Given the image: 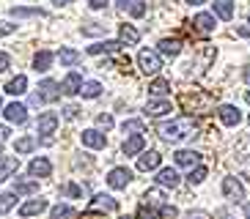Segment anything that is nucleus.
Returning <instances> with one entry per match:
<instances>
[{
    "instance_id": "a211bd4d",
    "label": "nucleus",
    "mask_w": 250,
    "mask_h": 219,
    "mask_svg": "<svg viewBox=\"0 0 250 219\" xmlns=\"http://www.w3.org/2000/svg\"><path fill=\"white\" fill-rule=\"evenodd\" d=\"M160 162H162V156L157 151H148V153H143L138 159V170H143V173H148V170H157L160 167Z\"/></svg>"
},
{
    "instance_id": "7ed1b4c3",
    "label": "nucleus",
    "mask_w": 250,
    "mask_h": 219,
    "mask_svg": "<svg viewBox=\"0 0 250 219\" xmlns=\"http://www.w3.org/2000/svg\"><path fill=\"white\" fill-rule=\"evenodd\" d=\"M58 96H61L58 93V82H55V80H44L42 85H39V93L30 96V104L39 107V104H44V102H55Z\"/></svg>"
},
{
    "instance_id": "c756f323",
    "label": "nucleus",
    "mask_w": 250,
    "mask_h": 219,
    "mask_svg": "<svg viewBox=\"0 0 250 219\" xmlns=\"http://www.w3.org/2000/svg\"><path fill=\"white\" fill-rule=\"evenodd\" d=\"M148 91H151V96H168V91H170V82L168 80H154L151 85H148Z\"/></svg>"
},
{
    "instance_id": "0e129e2a",
    "label": "nucleus",
    "mask_w": 250,
    "mask_h": 219,
    "mask_svg": "<svg viewBox=\"0 0 250 219\" xmlns=\"http://www.w3.org/2000/svg\"><path fill=\"white\" fill-rule=\"evenodd\" d=\"M124 219H126V217H124Z\"/></svg>"
},
{
    "instance_id": "72a5a7b5",
    "label": "nucleus",
    "mask_w": 250,
    "mask_h": 219,
    "mask_svg": "<svg viewBox=\"0 0 250 219\" xmlns=\"http://www.w3.org/2000/svg\"><path fill=\"white\" fill-rule=\"evenodd\" d=\"M11 17H47L42 8H11Z\"/></svg>"
},
{
    "instance_id": "c9c22d12",
    "label": "nucleus",
    "mask_w": 250,
    "mask_h": 219,
    "mask_svg": "<svg viewBox=\"0 0 250 219\" xmlns=\"http://www.w3.org/2000/svg\"><path fill=\"white\" fill-rule=\"evenodd\" d=\"M14 208V192H6V195H0V214H8Z\"/></svg>"
},
{
    "instance_id": "58836bf2",
    "label": "nucleus",
    "mask_w": 250,
    "mask_h": 219,
    "mask_svg": "<svg viewBox=\"0 0 250 219\" xmlns=\"http://www.w3.org/2000/svg\"><path fill=\"white\" fill-rule=\"evenodd\" d=\"M204 178H206V167H201V164L195 170H190V175H187V181L190 183H201Z\"/></svg>"
},
{
    "instance_id": "c85d7f7f",
    "label": "nucleus",
    "mask_w": 250,
    "mask_h": 219,
    "mask_svg": "<svg viewBox=\"0 0 250 219\" xmlns=\"http://www.w3.org/2000/svg\"><path fill=\"white\" fill-rule=\"evenodd\" d=\"M58 58H61V63H63V66H77V63H80V52L63 47V50L58 52Z\"/></svg>"
},
{
    "instance_id": "f8f14e48",
    "label": "nucleus",
    "mask_w": 250,
    "mask_h": 219,
    "mask_svg": "<svg viewBox=\"0 0 250 219\" xmlns=\"http://www.w3.org/2000/svg\"><path fill=\"white\" fill-rule=\"evenodd\" d=\"M47 211V200H28L25 205H20V217L28 219V217H39V214H44Z\"/></svg>"
},
{
    "instance_id": "9b49d317",
    "label": "nucleus",
    "mask_w": 250,
    "mask_h": 219,
    "mask_svg": "<svg viewBox=\"0 0 250 219\" xmlns=\"http://www.w3.org/2000/svg\"><path fill=\"white\" fill-rule=\"evenodd\" d=\"M88 211H104V214H110V211H118V203L113 200V197H107V195H96L94 200H91Z\"/></svg>"
},
{
    "instance_id": "dca6fc26",
    "label": "nucleus",
    "mask_w": 250,
    "mask_h": 219,
    "mask_svg": "<svg viewBox=\"0 0 250 219\" xmlns=\"http://www.w3.org/2000/svg\"><path fill=\"white\" fill-rule=\"evenodd\" d=\"M20 170V159L17 156H0V181H6Z\"/></svg>"
},
{
    "instance_id": "412c9836",
    "label": "nucleus",
    "mask_w": 250,
    "mask_h": 219,
    "mask_svg": "<svg viewBox=\"0 0 250 219\" xmlns=\"http://www.w3.org/2000/svg\"><path fill=\"white\" fill-rule=\"evenodd\" d=\"M160 52L162 55H168V58H176L179 52H182V41H179V38H162Z\"/></svg>"
},
{
    "instance_id": "5701e85b",
    "label": "nucleus",
    "mask_w": 250,
    "mask_h": 219,
    "mask_svg": "<svg viewBox=\"0 0 250 219\" xmlns=\"http://www.w3.org/2000/svg\"><path fill=\"white\" fill-rule=\"evenodd\" d=\"M118 41L121 44H138L140 33L132 28V25H121V28H118Z\"/></svg>"
},
{
    "instance_id": "13d9d810",
    "label": "nucleus",
    "mask_w": 250,
    "mask_h": 219,
    "mask_svg": "<svg viewBox=\"0 0 250 219\" xmlns=\"http://www.w3.org/2000/svg\"><path fill=\"white\" fill-rule=\"evenodd\" d=\"M187 3H190V6H201V3H204V0H187Z\"/></svg>"
},
{
    "instance_id": "ea45409f",
    "label": "nucleus",
    "mask_w": 250,
    "mask_h": 219,
    "mask_svg": "<svg viewBox=\"0 0 250 219\" xmlns=\"http://www.w3.org/2000/svg\"><path fill=\"white\" fill-rule=\"evenodd\" d=\"M160 217H162V219H176V217H179V211L173 208V205H168V203H165V205L160 208Z\"/></svg>"
},
{
    "instance_id": "aec40b11",
    "label": "nucleus",
    "mask_w": 250,
    "mask_h": 219,
    "mask_svg": "<svg viewBox=\"0 0 250 219\" xmlns=\"http://www.w3.org/2000/svg\"><path fill=\"white\" fill-rule=\"evenodd\" d=\"M83 146H88V148H104V146H107V140H104V134H99L96 129H88V131H83Z\"/></svg>"
},
{
    "instance_id": "8fccbe9b",
    "label": "nucleus",
    "mask_w": 250,
    "mask_h": 219,
    "mask_svg": "<svg viewBox=\"0 0 250 219\" xmlns=\"http://www.w3.org/2000/svg\"><path fill=\"white\" fill-rule=\"evenodd\" d=\"M116 63L121 66V69H129V55H118V58H116Z\"/></svg>"
},
{
    "instance_id": "bb28decb",
    "label": "nucleus",
    "mask_w": 250,
    "mask_h": 219,
    "mask_svg": "<svg viewBox=\"0 0 250 219\" xmlns=\"http://www.w3.org/2000/svg\"><path fill=\"white\" fill-rule=\"evenodd\" d=\"M143 151V134H132L129 140H124V153L126 156H135V153Z\"/></svg>"
},
{
    "instance_id": "052dcab7",
    "label": "nucleus",
    "mask_w": 250,
    "mask_h": 219,
    "mask_svg": "<svg viewBox=\"0 0 250 219\" xmlns=\"http://www.w3.org/2000/svg\"><path fill=\"white\" fill-rule=\"evenodd\" d=\"M83 219H96V217H94V214H85V217H83Z\"/></svg>"
},
{
    "instance_id": "a878e982",
    "label": "nucleus",
    "mask_w": 250,
    "mask_h": 219,
    "mask_svg": "<svg viewBox=\"0 0 250 219\" xmlns=\"http://www.w3.org/2000/svg\"><path fill=\"white\" fill-rule=\"evenodd\" d=\"M192 25H195L201 33H212V30H214V17L212 14H195Z\"/></svg>"
},
{
    "instance_id": "b1692460",
    "label": "nucleus",
    "mask_w": 250,
    "mask_h": 219,
    "mask_svg": "<svg viewBox=\"0 0 250 219\" xmlns=\"http://www.w3.org/2000/svg\"><path fill=\"white\" fill-rule=\"evenodd\" d=\"M214 14L220 17V19H231L234 17V3L231 0H214Z\"/></svg>"
},
{
    "instance_id": "864d4df0",
    "label": "nucleus",
    "mask_w": 250,
    "mask_h": 219,
    "mask_svg": "<svg viewBox=\"0 0 250 219\" xmlns=\"http://www.w3.org/2000/svg\"><path fill=\"white\" fill-rule=\"evenodd\" d=\"M236 36H250V22L242 25V28H236Z\"/></svg>"
},
{
    "instance_id": "f257e3e1",
    "label": "nucleus",
    "mask_w": 250,
    "mask_h": 219,
    "mask_svg": "<svg viewBox=\"0 0 250 219\" xmlns=\"http://www.w3.org/2000/svg\"><path fill=\"white\" fill-rule=\"evenodd\" d=\"M192 131H195V121H192V115H187V118H176V121H170V124H162L160 137L168 140V143H179V140L190 137Z\"/></svg>"
},
{
    "instance_id": "f704fd0d",
    "label": "nucleus",
    "mask_w": 250,
    "mask_h": 219,
    "mask_svg": "<svg viewBox=\"0 0 250 219\" xmlns=\"http://www.w3.org/2000/svg\"><path fill=\"white\" fill-rule=\"evenodd\" d=\"M121 129H124V134H143V121H124Z\"/></svg>"
},
{
    "instance_id": "0eeeda50",
    "label": "nucleus",
    "mask_w": 250,
    "mask_h": 219,
    "mask_svg": "<svg viewBox=\"0 0 250 219\" xmlns=\"http://www.w3.org/2000/svg\"><path fill=\"white\" fill-rule=\"evenodd\" d=\"M3 115H6L11 124L22 126L25 121H28V107H25V104H20V102H11L8 107H3Z\"/></svg>"
},
{
    "instance_id": "2f4dec72",
    "label": "nucleus",
    "mask_w": 250,
    "mask_h": 219,
    "mask_svg": "<svg viewBox=\"0 0 250 219\" xmlns=\"http://www.w3.org/2000/svg\"><path fill=\"white\" fill-rule=\"evenodd\" d=\"M14 148H17V153H30L33 148H36V140L33 137H20Z\"/></svg>"
},
{
    "instance_id": "ddd939ff",
    "label": "nucleus",
    "mask_w": 250,
    "mask_h": 219,
    "mask_svg": "<svg viewBox=\"0 0 250 219\" xmlns=\"http://www.w3.org/2000/svg\"><path fill=\"white\" fill-rule=\"evenodd\" d=\"M124 44L121 41H96L88 47V55H116Z\"/></svg>"
},
{
    "instance_id": "603ef678",
    "label": "nucleus",
    "mask_w": 250,
    "mask_h": 219,
    "mask_svg": "<svg viewBox=\"0 0 250 219\" xmlns=\"http://www.w3.org/2000/svg\"><path fill=\"white\" fill-rule=\"evenodd\" d=\"M184 219H209V214H204V211H192V214H187Z\"/></svg>"
},
{
    "instance_id": "e433bc0d",
    "label": "nucleus",
    "mask_w": 250,
    "mask_h": 219,
    "mask_svg": "<svg viewBox=\"0 0 250 219\" xmlns=\"http://www.w3.org/2000/svg\"><path fill=\"white\" fill-rule=\"evenodd\" d=\"M146 205H165V197H162V192H157V189H151V192H146Z\"/></svg>"
},
{
    "instance_id": "cd10ccee",
    "label": "nucleus",
    "mask_w": 250,
    "mask_h": 219,
    "mask_svg": "<svg viewBox=\"0 0 250 219\" xmlns=\"http://www.w3.org/2000/svg\"><path fill=\"white\" fill-rule=\"evenodd\" d=\"M39 181H14V195H36Z\"/></svg>"
},
{
    "instance_id": "de8ad7c7",
    "label": "nucleus",
    "mask_w": 250,
    "mask_h": 219,
    "mask_svg": "<svg viewBox=\"0 0 250 219\" xmlns=\"http://www.w3.org/2000/svg\"><path fill=\"white\" fill-rule=\"evenodd\" d=\"M63 115H66V118H77V115H80V107H74V104H69V107L63 110Z\"/></svg>"
},
{
    "instance_id": "37998d69",
    "label": "nucleus",
    "mask_w": 250,
    "mask_h": 219,
    "mask_svg": "<svg viewBox=\"0 0 250 219\" xmlns=\"http://www.w3.org/2000/svg\"><path fill=\"white\" fill-rule=\"evenodd\" d=\"M96 124L107 131V129H113V118H110V115H99V118H96Z\"/></svg>"
},
{
    "instance_id": "f3484780",
    "label": "nucleus",
    "mask_w": 250,
    "mask_h": 219,
    "mask_svg": "<svg viewBox=\"0 0 250 219\" xmlns=\"http://www.w3.org/2000/svg\"><path fill=\"white\" fill-rule=\"evenodd\" d=\"M61 118L55 112H44V115L39 118V134H52V131L58 129Z\"/></svg>"
},
{
    "instance_id": "4c0bfd02",
    "label": "nucleus",
    "mask_w": 250,
    "mask_h": 219,
    "mask_svg": "<svg viewBox=\"0 0 250 219\" xmlns=\"http://www.w3.org/2000/svg\"><path fill=\"white\" fill-rule=\"evenodd\" d=\"M138 219H162V217L154 211V208H151V205H146V203H143V205L138 208Z\"/></svg>"
},
{
    "instance_id": "c03bdc74",
    "label": "nucleus",
    "mask_w": 250,
    "mask_h": 219,
    "mask_svg": "<svg viewBox=\"0 0 250 219\" xmlns=\"http://www.w3.org/2000/svg\"><path fill=\"white\" fill-rule=\"evenodd\" d=\"M17 30V25H11V22H0V36H11Z\"/></svg>"
},
{
    "instance_id": "1a4fd4ad",
    "label": "nucleus",
    "mask_w": 250,
    "mask_h": 219,
    "mask_svg": "<svg viewBox=\"0 0 250 219\" xmlns=\"http://www.w3.org/2000/svg\"><path fill=\"white\" fill-rule=\"evenodd\" d=\"M217 118H220L226 126H236L239 121H242V112H239V107H234V104H220Z\"/></svg>"
},
{
    "instance_id": "a19ab883",
    "label": "nucleus",
    "mask_w": 250,
    "mask_h": 219,
    "mask_svg": "<svg viewBox=\"0 0 250 219\" xmlns=\"http://www.w3.org/2000/svg\"><path fill=\"white\" fill-rule=\"evenodd\" d=\"M61 192H63L66 197H80V195H83V189L77 186V183H66V186H63Z\"/></svg>"
},
{
    "instance_id": "6ab92c4d",
    "label": "nucleus",
    "mask_w": 250,
    "mask_h": 219,
    "mask_svg": "<svg viewBox=\"0 0 250 219\" xmlns=\"http://www.w3.org/2000/svg\"><path fill=\"white\" fill-rule=\"evenodd\" d=\"M61 91H63L66 96L80 93V91H83V77H80L77 72H72V74L66 77V80H63V85H61Z\"/></svg>"
},
{
    "instance_id": "f03ea898",
    "label": "nucleus",
    "mask_w": 250,
    "mask_h": 219,
    "mask_svg": "<svg viewBox=\"0 0 250 219\" xmlns=\"http://www.w3.org/2000/svg\"><path fill=\"white\" fill-rule=\"evenodd\" d=\"M179 104H182L187 112L204 115V112H209V107L214 104V96L206 93V91H184V93L179 96Z\"/></svg>"
},
{
    "instance_id": "3c124183",
    "label": "nucleus",
    "mask_w": 250,
    "mask_h": 219,
    "mask_svg": "<svg viewBox=\"0 0 250 219\" xmlns=\"http://www.w3.org/2000/svg\"><path fill=\"white\" fill-rule=\"evenodd\" d=\"M107 3H110V0H88V6H91V8H104Z\"/></svg>"
},
{
    "instance_id": "393cba45",
    "label": "nucleus",
    "mask_w": 250,
    "mask_h": 219,
    "mask_svg": "<svg viewBox=\"0 0 250 219\" xmlns=\"http://www.w3.org/2000/svg\"><path fill=\"white\" fill-rule=\"evenodd\" d=\"M50 66H52V52L50 50L36 52V58H33V69H36V72H47Z\"/></svg>"
},
{
    "instance_id": "bf43d9fd",
    "label": "nucleus",
    "mask_w": 250,
    "mask_h": 219,
    "mask_svg": "<svg viewBox=\"0 0 250 219\" xmlns=\"http://www.w3.org/2000/svg\"><path fill=\"white\" fill-rule=\"evenodd\" d=\"M245 214H248V219H250V203H248V205H245Z\"/></svg>"
},
{
    "instance_id": "5fc2aeb1",
    "label": "nucleus",
    "mask_w": 250,
    "mask_h": 219,
    "mask_svg": "<svg viewBox=\"0 0 250 219\" xmlns=\"http://www.w3.org/2000/svg\"><path fill=\"white\" fill-rule=\"evenodd\" d=\"M8 134H11V131H8V126H0V143H3V140H8Z\"/></svg>"
},
{
    "instance_id": "473e14b6",
    "label": "nucleus",
    "mask_w": 250,
    "mask_h": 219,
    "mask_svg": "<svg viewBox=\"0 0 250 219\" xmlns=\"http://www.w3.org/2000/svg\"><path fill=\"white\" fill-rule=\"evenodd\" d=\"M80 93L85 96V99H96V96L102 93V85H99V82H85Z\"/></svg>"
},
{
    "instance_id": "2eb2a0df",
    "label": "nucleus",
    "mask_w": 250,
    "mask_h": 219,
    "mask_svg": "<svg viewBox=\"0 0 250 219\" xmlns=\"http://www.w3.org/2000/svg\"><path fill=\"white\" fill-rule=\"evenodd\" d=\"M179 181H182V178H179V173L173 167H162L160 173H157V183H160V186H170V189H176Z\"/></svg>"
},
{
    "instance_id": "e2e57ef3",
    "label": "nucleus",
    "mask_w": 250,
    "mask_h": 219,
    "mask_svg": "<svg viewBox=\"0 0 250 219\" xmlns=\"http://www.w3.org/2000/svg\"><path fill=\"white\" fill-rule=\"evenodd\" d=\"M0 110H3V102H0Z\"/></svg>"
},
{
    "instance_id": "39448f33",
    "label": "nucleus",
    "mask_w": 250,
    "mask_h": 219,
    "mask_svg": "<svg viewBox=\"0 0 250 219\" xmlns=\"http://www.w3.org/2000/svg\"><path fill=\"white\" fill-rule=\"evenodd\" d=\"M129 181H132V170H126V167H113L107 173V186L110 189H126Z\"/></svg>"
},
{
    "instance_id": "09e8293b",
    "label": "nucleus",
    "mask_w": 250,
    "mask_h": 219,
    "mask_svg": "<svg viewBox=\"0 0 250 219\" xmlns=\"http://www.w3.org/2000/svg\"><path fill=\"white\" fill-rule=\"evenodd\" d=\"M138 0H118V11H126V8H132Z\"/></svg>"
},
{
    "instance_id": "a18cd8bd",
    "label": "nucleus",
    "mask_w": 250,
    "mask_h": 219,
    "mask_svg": "<svg viewBox=\"0 0 250 219\" xmlns=\"http://www.w3.org/2000/svg\"><path fill=\"white\" fill-rule=\"evenodd\" d=\"M129 11H132V17H143V14H146V3H135Z\"/></svg>"
},
{
    "instance_id": "4be33fe9",
    "label": "nucleus",
    "mask_w": 250,
    "mask_h": 219,
    "mask_svg": "<svg viewBox=\"0 0 250 219\" xmlns=\"http://www.w3.org/2000/svg\"><path fill=\"white\" fill-rule=\"evenodd\" d=\"M25 88H28V77L25 74H17L14 80L6 85V93H11V96H22L25 93Z\"/></svg>"
},
{
    "instance_id": "20e7f679",
    "label": "nucleus",
    "mask_w": 250,
    "mask_h": 219,
    "mask_svg": "<svg viewBox=\"0 0 250 219\" xmlns=\"http://www.w3.org/2000/svg\"><path fill=\"white\" fill-rule=\"evenodd\" d=\"M138 66H140V72L143 74H157L162 69V60H160V55H157L154 50H140Z\"/></svg>"
},
{
    "instance_id": "4d7b16f0",
    "label": "nucleus",
    "mask_w": 250,
    "mask_h": 219,
    "mask_svg": "<svg viewBox=\"0 0 250 219\" xmlns=\"http://www.w3.org/2000/svg\"><path fill=\"white\" fill-rule=\"evenodd\" d=\"M66 3H72V0H55V6H66Z\"/></svg>"
},
{
    "instance_id": "49530a36",
    "label": "nucleus",
    "mask_w": 250,
    "mask_h": 219,
    "mask_svg": "<svg viewBox=\"0 0 250 219\" xmlns=\"http://www.w3.org/2000/svg\"><path fill=\"white\" fill-rule=\"evenodd\" d=\"M8 66H11V58H8V52H0V72H6Z\"/></svg>"
},
{
    "instance_id": "6e6552de",
    "label": "nucleus",
    "mask_w": 250,
    "mask_h": 219,
    "mask_svg": "<svg viewBox=\"0 0 250 219\" xmlns=\"http://www.w3.org/2000/svg\"><path fill=\"white\" fill-rule=\"evenodd\" d=\"M223 195H226L228 200H234V203H242L245 200V189L236 178H223Z\"/></svg>"
},
{
    "instance_id": "9d476101",
    "label": "nucleus",
    "mask_w": 250,
    "mask_h": 219,
    "mask_svg": "<svg viewBox=\"0 0 250 219\" xmlns=\"http://www.w3.org/2000/svg\"><path fill=\"white\" fill-rule=\"evenodd\" d=\"M28 173L33 175V178H47V175L52 173V164L50 159H44V156H36V159L28 164Z\"/></svg>"
},
{
    "instance_id": "6e6d98bb",
    "label": "nucleus",
    "mask_w": 250,
    "mask_h": 219,
    "mask_svg": "<svg viewBox=\"0 0 250 219\" xmlns=\"http://www.w3.org/2000/svg\"><path fill=\"white\" fill-rule=\"evenodd\" d=\"M242 77H245V82H250V66L245 69V74H242Z\"/></svg>"
},
{
    "instance_id": "7c9ffc66",
    "label": "nucleus",
    "mask_w": 250,
    "mask_h": 219,
    "mask_svg": "<svg viewBox=\"0 0 250 219\" xmlns=\"http://www.w3.org/2000/svg\"><path fill=\"white\" fill-rule=\"evenodd\" d=\"M50 219H74V208L72 205H55L50 211Z\"/></svg>"
},
{
    "instance_id": "423d86ee",
    "label": "nucleus",
    "mask_w": 250,
    "mask_h": 219,
    "mask_svg": "<svg viewBox=\"0 0 250 219\" xmlns=\"http://www.w3.org/2000/svg\"><path fill=\"white\" fill-rule=\"evenodd\" d=\"M170 112H173L170 99H151V102L146 104V115L148 118H162V115H170Z\"/></svg>"
},
{
    "instance_id": "680f3d73",
    "label": "nucleus",
    "mask_w": 250,
    "mask_h": 219,
    "mask_svg": "<svg viewBox=\"0 0 250 219\" xmlns=\"http://www.w3.org/2000/svg\"><path fill=\"white\" fill-rule=\"evenodd\" d=\"M248 102H250V91H248Z\"/></svg>"
},
{
    "instance_id": "79ce46f5",
    "label": "nucleus",
    "mask_w": 250,
    "mask_h": 219,
    "mask_svg": "<svg viewBox=\"0 0 250 219\" xmlns=\"http://www.w3.org/2000/svg\"><path fill=\"white\" fill-rule=\"evenodd\" d=\"M83 33H85V36H102L104 28H102V25H85V28H83Z\"/></svg>"
},
{
    "instance_id": "4468645a",
    "label": "nucleus",
    "mask_w": 250,
    "mask_h": 219,
    "mask_svg": "<svg viewBox=\"0 0 250 219\" xmlns=\"http://www.w3.org/2000/svg\"><path fill=\"white\" fill-rule=\"evenodd\" d=\"M173 162L176 164H182V167H198V162H201V153L198 151H176L173 153Z\"/></svg>"
}]
</instances>
